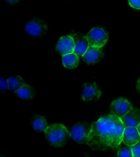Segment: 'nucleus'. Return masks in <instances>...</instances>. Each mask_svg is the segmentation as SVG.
<instances>
[{"instance_id":"obj_6","label":"nucleus","mask_w":140,"mask_h":157,"mask_svg":"<svg viewBox=\"0 0 140 157\" xmlns=\"http://www.w3.org/2000/svg\"><path fill=\"white\" fill-rule=\"evenodd\" d=\"M109 108L112 113L121 117L127 114L133 106L127 99L119 98L110 103Z\"/></svg>"},{"instance_id":"obj_5","label":"nucleus","mask_w":140,"mask_h":157,"mask_svg":"<svg viewBox=\"0 0 140 157\" xmlns=\"http://www.w3.org/2000/svg\"><path fill=\"white\" fill-rule=\"evenodd\" d=\"M102 96V91L96 83H86L83 85L81 99L85 102H92L99 100Z\"/></svg>"},{"instance_id":"obj_14","label":"nucleus","mask_w":140,"mask_h":157,"mask_svg":"<svg viewBox=\"0 0 140 157\" xmlns=\"http://www.w3.org/2000/svg\"><path fill=\"white\" fill-rule=\"evenodd\" d=\"M8 88L9 90L16 92L25 84L24 78L20 75H12L7 78Z\"/></svg>"},{"instance_id":"obj_20","label":"nucleus","mask_w":140,"mask_h":157,"mask_svg":"<svg viewBox=\"0 0 140 157\" xmlns=\"http://www.w3.org/2000/svg\"><path fill=\"white\" fill-rule=\"evenodd\" d=\"M0 88L2 91H6L7 89H9L7 79L4 78L0 79Z\"/></svg>"},{"instance_id":"obj_2","label":"nucleus","mask_w":140,"mask_h":157,"mask_svg":"<svg viewBox=\"0 0 140 157\" xmlns=\"http://www.w3.org/2000/svg\"><path fill=\"white\" fill-rule=\"evenodd\" d=\"M44 132L49 144L56 148L64 146L71 137L67 127L61 123L50 124Z\"/></svg>"},{"instance_id":"obj_7","label":"nucleus","mask_w":140,"mask_h":157,"mask_svg":"<svg viewBox=\"0 0 140 157\" xmlns=\"http://www.w3.org/2000/svg\"><path fill=\"white\" fill-rule=\"evenodd\" d=\"M25 29L32 36H43L47 32L48 26L42 20L33 19L26 24Z\"/></svg>"},{"instance_id":"obj_23","label":"nucleus","mask_w":140,"mask_h":157,"mask_svg":"<svg viewBox=\"0 0 140 157\" xmlns=\"http://www.w3.org/2000/svg\"><path fill=\"white\" fill-rule=\"evenodd\" d=\"M136 128L138 130V133H139V135H140V122L139 123V124L136 126Z\"/></svg>"},{"instance_id":"obj_15","label":"nucleus","mask_w":140,"mask_h":157,"mask_svg":"<svg viewBox=\"0 0 140 157\" xmlns=\"http://www.w3.org/2000/svg\"><path fill=\"white\" fill-rule=\"evenodd\" d=\"M32 126L36 132H44L48 126L46 117L43 115H36L34 117Z\"/></svg>"},{"instance_id":"obj_13","label":"nucleus","mask_w":140,"mask_h":157,"mask_svg":"<svg viewBox=\"0 0 140 157\" xmlns=\"http://www.w3.org/2000/svg\"><path fill=\"white\" fill-rule=\"evenodd\" d=\"M17 95L21 99L31 100L33 99L35 92L31 85L24 84L16 92Z\"/></svg>"},{"instance_id":"obj_22","label":"nucleus","mask_w":140,"mask_h":157,"mask_svg":"<svg viewBox=\"0 0 140 157\" xmlns=\"http://www.w3.org/2000/svg\"><path fill=\"white\" fill-rule=\"evenodd\" d=\"M7 2L11 4H15L19 2L21 0H5Z\"/></svg>"},{"instance_id":"obj_11","label":"nucleus","mask_w":140,"mask_h":157,"mask_svg":"<svg viewBox=\"0 0 140 157\" xmlns=\"http://www.w3.org/2000/svg\"><path fill=\"white\" fill-rule=\"evenodd\" d=\"M125 127H135L140 122V109L133 107L121 117Z\"/></svg>"},{"instance_id":"obj_18","label":"nucleus","mask_w":140,"mask_h":157,"mask_svg":"<svg viewBox=\"0 0 140 157\" xmlns=\"http://www.w3.org/2000/svg\"><path fill=\"white\" fill-rule=\"evenodd\" d=\"M132 153H133V157H140V141L137 144L131 147Z\"/></svg>"},{"instance_id":"obj_21","label":"nucleus","mask_w":140,"mask_h":157,"mask_svg":"<svg viewBox=\"0 0 140 157\" xmlns=\"http://www.w3.org/2000/svg\"><path fill=\"white\" fill-rule=\"evenodd\" d=\"M136 89L137 92L140 94V77L138 79L137 82V84H136Z\"/></svg>"},{"instance_id":"obj_3","label":"nucleus","mask_w":140,"mask_h":157,"mask_svg":"<svg viewBox=\"0 0 140 157\" xmlns=\"http://www.w3.org/2000/svg\"><path fill=\"white\" fill-rule=\"evenodd\" d=\"M85 37L90 46L102 48L107 44L109 39L107 32L99 27L92 28Z\"/></svg>"},{"instance_id":"obj_1","label":"nucleus","mask_w":140,"mask_h":157,"mask_svg":"<svg viewBox=\"0 0 140 157\" xmlns=\"http://www.w3.org/2000/svg\"><path fill=\"white\" fill-rule=\"evenodd\" d=\"M125 126L121 118L113 113L101 116L92 123L87 144L92 150L118 149L123 143Z\"/></svg>"},{"instance_id":"obj_19","label":"nucleus","mask_w":140,"mask_h":157,"mask_svg":"<svg viewBox=\"0 0 140 157\" xmlns=\"http://www.w3.org/2000/svg\"><path fill=\"white\" fill-rule=\"evenodd\" d=\"M128 3L133 9L140 10V0H128Z\"/></svg>"},{"instance_id":"obj_4","label":"nucleus","mask_w":140,"mask_h":157,"mask_svg":"<svg viewBox=\"0 0 140 157\" xmlns=\"http://www.w3.org/2000/svg\"><path fill=\"white\" fill-rule=\"evenodd\" d=\"M91 124L87 123H79L72 128L70 134L74 140L79 144H87Z\"/></svg>"},{"instance_id":"obj_9","label":"nucleus","mask_w":140,"mask_h":157,"mask_svg":"<svg viewBox=\"0 0 140 157\" xmlns=\"http://www.w3.org/2000/svg\"><path fill=\"white\" fill-rule=\"evenodd\" d=\"M140 141V135L136 127H125L123 137V143L124 145L131 147Z\"/></svg>"},{"instance_id":"obj_16","label":"nucleus","mask_w":140,"mask_h":157,"mask_svg":"<svg viewBox=\"0 0 140 157\" xmlns=\"http://www.w3.org/2000/svg\"><path fill=\"white\" fill-rule=\"evenodd\" d=\"M89 45L86 39L85 36L82 39L78 40L75 44L74 52L79 56V57H83L84 55L85 54Z\"/></svg>"},{"instance_id":"obj_17","label":"nucleus","mask_w":140,"mask_h":157,"mask_svg":"<svg viewBox=\"0 0 140 157\" xmlns=\"http://www.w3.org/2000/svg\"><path fill=\"white\" fill-rule=\"evenodd\" d=\"M117 156L120 157H132L133 153L131 149V147H124L122 148H120L117 153Z\"/></svg>"},{"instance_id":"obj_12","label":"nucleus","mask_w":140,"mask_h":157,"mask_svg":"<svg viewBox=\"0 0 140 157\" xmlns=\"http://www.w3.org/2000/svg\"><path fill=\"white\" fill-rule=\"evenodd\" d=\"M79 57V56L75 52L64 55L62 59V64L68 69H75L78 66Z\"/></svg>"},{"instance_id":"obj_8","label":"nucleus","mask_w":140,"mask_h":157,"mask_svg":"<svg viewBox=\"0 0 140 157\" xmlns=\"http://www.w3.org/2000/svg\"><path fill=\"white\" fill-rule=\"evenodd\" d=\"M75 42L73 36L66 35L61 37L57 43V50L60 55L63 56L74 52Z\"/></svg>"},{"instance_id":"obj_10","label":"nucleus","mask_w":140,"mask_h":157,"mask_svg":"<svg viewBox=\"0 0 140 157\" xmlns=\"http://www.w3.org/2000/svg\"><path fill=\"white\" fill-rule=\"evenodd\" d=\"M103 56V48L89 46L83 59L88 64L94 65L98 63Z\"/></svg>"}]
</instances>
